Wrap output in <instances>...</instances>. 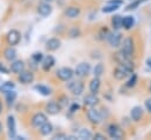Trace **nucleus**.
<instances>
[{
    "label": "nucleus",
    "mask_w": 151,
    "mask_h": 140,
    "mask_svg": "<svg viewBox=\"0 0 151 140\" xmlns=\"http://www.w3.org/2000/svg\"><path fill=\"white\" fill-rule=\"evenodd\" d=\"M114 60L117 61V64L118 65H122V66H124L126 69H129L130 72H132L133 71V62L131 61V58H129L127 55H125L122 51H118L117 53H114Z\"/></svg>",
    "instance_id": "f257e3e1"
},
{
    "label": "nucleus",
    "mask_w": 151,
    "mask_h": 140,
    "mask_svg": "<svg viewBox=\"0 0 151 140\" xmlns=\"http://www.w3.org/2000/svg\"><path fill=\"white\" fill-rule=\"evenodd\" d=\"M55 75L61 81H70L72 79V76L74 75V71L70 67H61V68L57 69Z\"/></svg>",
    "instance_id": "f03ea898"
},
{
    "label": "nucleus",
    "mask_w": 151,
    "mask_h": 140,
    "mask_svg": "<svg viewBox=\"0 0 151 140\" xmlns=\"http://www.w3.org/2000/svg\"><path fill=\"white\" fill-rule=\"evenodd\" d=\"M107 134L112 139H123L124 138V131L116 124H110L107 126Z\"/></svg>",
    "instance_id": "7ed1b4c3"
},
{
    "label": "nucleus",
    "mask_w": 151,
    "mask_h": 140,
    "mask_svg": "<svg viewBox=\"0 0 151 140\" xmlns=\"http://www.w3.org/2000/svg\"><path fill=\"white\" fill-rule=\"evenodd\" d=\"M107 41H109L110 46L113 47V48H117V47L122 46V42H123L122 33L118 32V31H114V32H112V33H109V35H107Z\"/></svg>",
    "instance_id": "20e7f679"
},
{
    "label": "nucleus",
    "mask_w": 151,
    "mask_h": 140,
    "mask_svg": "<svg viewBox=\"0 0 151 140\" xmlns=\"http://www.w3.org/2000/svg\"><path fill=\"white\" fill-rule=\"evenodd\" d=\"M133 49H134V46H133V40L131 38H125L122 42V52L127 55L129 58H132L133 55Z\"/></svg>",
    "instance_id": "39448f33"
},
{
    "label": "nucleus",
    "mask_w": 151,
    "mask_h": 140,
    "mask_svg": "<svg viewBox=\"0 0 151 140\" xmlns=\"http://www.w3.org/2000/svg\"><path fill=\"white\" fill-rule=\"evenodd\" d=\"M7 42L9 46H17L21 40V34L18 29H11L6 35Z\"/></svg>",
    "instance_id": "423d86ee"
},
{
    "label": "nucleus",
    "mask_w": 151,
    "mask_h": 140,
    "mask_svg": "<svg viewBox=\"0 0 151 140\" xmlns=\"http://www.w3.org/2000/svg\"><path fill=\"white\" fill-rule=\"evenodd\" d=\"M86 115H87L88 121H90V122H92L93 125H98V124H100V122H101V120H103V115H101L100 111L94 109V108L88 109V111H87V113H86Z\"/></svg>",
    "instance_id": "0eeeda50"
},
{
    "label": "nucleus",
    "mask_w": 151,
    "mask_h": 140,
    "mask_svg": "<svg viewBox=\"0 0 151 140\" xmlns=\"http://www.w3.org/2000/svg\"><path fill=\"white\" fill-rule=\"evenodd\" d=\"M90 71H91V66H90L88 62H80L74 68V74L77 76L83 78V76H86L90 73Z\"/></svg>",
    "instance_id": "6e6552de"
},
{
    "label": "nucleus",
    "mask_w": 151,
    "mask_h": 140,
    "mask_svg": "<svg viewBox=\"0 0 151 140\" xmlns=\"http://www.w3.org/2000/svg\"><path fill=\"white\" fill-rule=\"evenodd\" d=\"M67 88L70 89V92L73 95H81L84 92V84L81 81H71L67 86Z\"/></svg>",
    "instance_id": "1a4fd4ad"
},
{
    "label": "nucleus",
    "mask_w": 151,
    "mask_h": 140,
    "mask_svg": "<svg viewBox=\"0 0 151 140\" xmlns=\"http://www.w3.org/2000/svg\"><path fill=\"white\" fill-rule=\"evenodd\" d=\"M46 121H47V116H46L44 113H41V112H38V113L33 114V116H32V119H31V124H32V126L35 127V128H39V127L42 126Z\"/></svg>",
    "instance_id": "9d476101"
},
{
    "label": "nucleus",
    "mask_w": 151,
    "mask_h": 140,
    "mask_svg": "<svg viewBox=\"0 0 151 140\" xmlns=\"http://www.w3.org/2000/svg\"><path fill=\"white\" fill-rule=\"evenodd\" d=\"M18 80H19V82H21L22 85H28V84L33 82V80H34V74H33V72H31V71H25V69H24L21 73L18 74Z\"/></svg>",
    "instance_id": "9b49d317"
},
{
    "label": "nucleus",
    "mask_w": 151,
    "mask_h": 140,
    "mask_svg": "<svg viewBox=\"0 0 151 140\" xmlns=\"http://www.w3.org/2000/svg\"><path fill=\"white\" fill-rule=\"evenodd\" d=\"M37 11L38 13L41 15V16H48L51 13H52V6L50 5L48 1H41L39 2L38 7H37Z\"/></svg>",
    "instance_id": "f8f14e48"
},
{
    "label": "nucleus",
    "mask_w": 151,
    "mask_h": 140,
    "mask_svg": "<svg viewBox=\"0 0 151 140\" xmlns=\"http://www.w3.org/2000/svg\"><path fill=\"white\" fill-rule=\"evenodd\" d=\"M63 106L57 102V101H50L46 106H45V111L50 114V115H55V114H59L60 111H61Z\"/></svg>",
    "instance_id": "ddd939ff"
},
{
    "label": "nucleus",
    "mask_w": 151,
    "mask_h": 140,
    "mask_svg": "<svg viewBox=\"0 0 151 140\" xmlns=\"http://www.w3.org/2000/svg\"><path fill=\"white\" fill-rule=\"evenodd\" d=\"M129 73H131L129 69H126L124 66H122V65H118L114 69H113V72H112V74H113V76L117 79V80H124L127 75H129Z\"/></svg>",
    "instance_id": "4468645a"
},
{
    "label": "nucleus",
    "mask_w": 151,
    "mask_h": 140,
    "mask_svg": "<svg viewBox=\"0 0 151 140\" xmlns=\"http://www.w3.org/2000/svg\"><path fill=\"white\" fill-rule=\"evenodd\" d=\"M60 46H61V41H60V39H58V38H51V39H48V40L46 41V44H45V48H46L48 52H54V51L59 49Z\"/></svg>",
    "instance_id": "2eb2a0df"
},
{
    "label": "nucleus",
    "mask_w": 151,
    "mask_h": 140,
    "mask_svg": "<svg viewBox=\"0 0 151 140\" xmlns=\"http://www.w3.org/2000/svg\"><path fill=\"white\" fill-rule=\"evenodd\" d=\"M54 64H55L54 58H53L52 55H47V56H45V58L42 59V61H41V68H42V71L48 72V71L54 66Z\"/></svg>",
    "instance_id": "dca6fc26"
},
{
    "label": "nucleus",
    "mask_w": 151,
    "mask_h": 140,
    "mask_svg": "<svg viewBox=\"0 0 151 140\" xmlns=\"http://www.w3.org/2000/svg\"><path fill=\"white\" fill-rule=\"evenodd\" d=\"M7 129H8V135L11 138H15L17 127H15V120H14L13 115H8L7 116Z\"/></svg>",
    "instance_id": "f3484780"
},
{
    "label": "nucleus",
    "mask_w": 151,
    "mask_h": 140,
    "mask_svg": "<svg viewBox=\"0 0 151 140\" xmlns=\"http://www.w3.org/2000/svg\"><path fill=\"white\" fill-rule=\"evenodd\" d=\"M25 69V62L22 60H14L11 64V72L14 74H19Z\"/></svg>",
    "instance_id": "a211bd4d"
},
{
    "label": "nucleus",
    "mask_w": 151,
    "mask_h": 140,
    "mask_svg": "<svg viewBox=\"0 0 151 140\" xmlns=\"http://www.w3.org/2000/svg\"><path fill=\"white\" fill-rule=\"evenodd\" d=\"M65 15L70 19H76L80 15V8L77 6H70L65 9Z\"/></svg>",
    "instance_id": "6ab92c4d"
},
{
    "label": "nucleus",
    "mask_w": 151,
    "mask_h": 140,
    "mask_svg": "<svg viewBox=\"0 0 151 140\" xmlns=\"http://www.w3.org/2000/svg\"><path fill=\"white\" fill-rule=\"evenodd\" d=\"M130 116L132 119V121H139L143 116V108L140 106H134L131 108L130 112Z\"/></svg>",
    "instance_id": "aec40b11"
},
{
    "label": "nucleus",
    "mask_w": 151,
    "mask_h": 140,
    "mask_svg": "<svg viewBox=\"0 0 151 140\" xmlns=\"http://www.w3.org/2000/svg\"><path fill=\"white\" fill-rule=\"evenodd\" d=\"M111 26L114 31H119L120 28H123V16L119 14L113 15L111 19Z\"/></svg>",
    "instance_id": "412c9836"
},
{
    "label": "nucleus",
    "mask_w": 151,
    "mask_h": 140,
    "mask_svg": "<svg viewBox=\"0 0 151 140\" xmlns=\"http://www.w3.org/2000/svg\"><path fill=\"white\" fill-rule=\"evenodd\" d=\"M98 102H99V99H98L97 94L91 93V94H87V95L84 98V104H85V106L93 107V106H96Z\"/></svg>",
    "instance_id": "4be33fe9"
},
{
    "label": "nucleus",
    "mask_w": 151,
    "mask_h": 140,
    "mask_svg": "<svg viewBox=\"0 0 151 140\" xmlns=\"http://www.w3.org/2000/svg\"><path fill=\"white\" fill-rule=\"evenodd\" d=\"M4 58L7 61H14L15 60V58H17V51L14 49L13 46H9V47L5 48V51H4Z\"/></svg>",
    "instance_id": "5701e85b"
},
{
    "label": "nucleus",
    "mask_w": 151,
    "mask_h": 140,
    "mask_svg": "<svg viewBox=\"0 0 151 140\" xmlns=\"http://www.w3.org/2000/svg\"><path fill=\"white\" fill-rule=\"evenodd\" d=\"M88 88H90V92L93 93V94H97L100 89V79L98 76H94L91 81H90V85H88Z\"/></svg>",
    "instance_id": "b1692460"
},
{
    "label": "nucleus",
    "mask_w": 151,
    "mask_h": 140,
    "mask_svg": "<svg viewBox=\"0 0 151 140\" xmlns=\"http://www.w3.org/2000/svg\"><path fill=\"white\" fill-rule=\"evenodd\" d=\"M39 132H40V134H41V135H44V136L50 135V134L53 132V125H52L51 122L46 121L42 126H40V127H39Z\"/></svg>",
    "instance_id": "393cba45"
},
{
    "label": "nucleus",
    "mask_w": 151,
    "mask_h": 140,
    "mask_svg": "<svg viewBox=\"0 0 151 140\" xmlns=\"http://www.w3.org/2000/svg\"><path fill=\"white\" fill-rule=\"evenodd\" d=\"M34 89L35 91H38V93H40L41 95H44V96H47V95H51V93H52V89L48 87V86H45V85H35L34 86Z\"/></svg>",
    "instance_id": "a878e982"
},
{
    "label": "nucleus",
    "mask_w": 151,
    "mask_h": 140,
    "mask_svg": "<svg viewBox=\"0 0 151 140\" xmlns=\"http://www.w3.org/2000/svg\"><path fill=\"white\" fill-rule=\"evenodd\" d=\"M134 25V18L132 15H126L123 18V28L124 29H131Z\"/></svg>",
    "instance_id": "bb28decb"
},
{
    "label": "nucleus",
    "mask_w": 151,
    "mask_h": 140,
    "mask_svg": "<svg viewBox=\"0 0 151 140\" xmlns=\"http://www.w3.org/2000/svg\"><path fill=\"white\" fill-rule=\"evenodd\" d=\"M14 86L15 85H14L13 81H6V82H4V84L0 85V92L1 93H7L9 91H13Z\"/></svg>",
    "instance_id": "cd10ccee"
},
{
    "label": "nucleus",
    "mask_w": 151,
    "mask_h": 140,
    "mask_svg": "<svg viewBox=\"0 0 151 140\" xmlns=\"http://www.w3.org/2000/svg\"><path fill=\"white\" fill-rule=\"evenodd\" d=\"M78 138L79 139H92L93 138V134L90 129L87 128H81L78 133Z\"/></svg>",
    "instance_id": "c85d7f7f"
},
{
    "label": "nucleus",
    "mask_w": 151,
    "mask_h": 140,
    "mask_svg": "<svg viewBox=\"0 0 151 140\" xmlns=\"http://www.w3.org/2000/svg\"><path fill=\"white\" fill-rule=\"evenodd\" d=\"M118 8H119V5H114V4L107 2V5H105V6L101 8V11H103L104 13H112V12L117 11Z\"/></svg>",
    "instance_id": "c756f323"
},
{
    "label": "nucleus",
    "mask_w": 151,
    "mask_h": 140,
    "mask_svg": "<svg viewBox=\"0 0 151 140\" xmlns=\"http://www.w3.org/2000/svg\"><path fill=\"white\" fill-rule=\"evenodd\" d=\"M103 73H104V65L101 62H98L94 66V68H93V74H94V76H98L99 78Z\"/></svg>",
    "instance_id": "7c9ffc66"
},
{
    "label": "nucleus",
    "mask_w": 151,
    "mask_h": 140,
    "mask_svg": "<svg viewBox=\"0 0 151 140\" xmlns=\"http://www.w3.org/2000/svg\"><path fill=\"white\" fill-rule=\"evenodd\" d=\"M144 1H146V0H134L133 2H131L130 5H127V7L125 8L126 11H132V9H136V8H138Z\"/></svg>",
    "instance_id": "2f4dec72"
},
{
    "label": "nucleus",
    "mask_w": 151,
    "mask_h": 140,
    "mask_svg": "<svg viewBox=\"0 0 151 140\" xmlns=\"http://www.w3.org/2000/svg\"><path fill=\"white\" fill-rule=\"evenodd\" d=\"M6 94V101L8 102V105H12V102L15 100V98H17V93L14 92V91H9V92H7V93H5Z\"/></svg>",
    "instance_id": "473e14b6"
},
{
    "label": "nucleus",
    "mask_w": 151,
    "mask_h": 140,
    "mask_svg": "<svg viewBox=\"0 0 151 140\" xmlns=\"http://www.w3.org/2000/svg\"><path fill=\"white\" fill-rule=\"evenodd\" d=\"M31 59H32L35 64H39V62H41V61H42L44 55H42V53H41V52H34V53L32 54Z\"/></svg>",
    "instance_id": "72a5a7b5"
},
{
    "label": "nucleus",
    "mask_w": 151,
    "mask_h": 140,
    "mask_svg": "<svg viewBox=\"0 0 151 140\" xmlns=\"http://www.w3.org/2000/svg\"><path fill=\"white\" fill-rule=\"evenodd\" d=\"M68 35L71 38H78L80 35V29L77 28V27H72L70 31H68Z\"/></svg>",
    "instance_id": "f704fd0d"
},
{
    "label": "nucleus",
    "mask_w": 151,
    "mask_h": 140,
    "mask_svg": "<svg viewBox=\"0 0 151 140\" xmlns=\"http://www.w3.org/2000/svg\"><path fill=\"white\" fill-rule=\"evenodd\" d=\"M136 84H137V74H134V73H133V74L130 76V79L127 80L126 86H127V87H133Z\"/></svg>",
    "instance_id": "c9c22d12"
},
{
    "label": "nucleus",
    "mask_w": 151,
    "mask_h": 140,
    "mask_svg": "<svg viewBox=\"0 0 151 140\" xmlns=\"http://www.w3.org/2000/svg\"><path fill=\"white\" fill-rule=\"evenodd\" d=\"M79 109H80V105H79V104H77V102L72 104V105H71V107H70V111H71L72 113L77 112V111H79Z\"/></svg>",
    "instance_id": "e433bc0d"
},
{
    "label": "nucleus",
    "mask_w": 151,
    "mask_h": 140,
    "mask_svg": "<svg viewBox=\"0 0 151 140\" xmlns=\"http://www.w3.org/2000/svg\"><path fill=\"white\" fill-rule=\"evenodd\" d=\"M145 107H146L147 112L151 113V98H150V99H146V101H145Z\"/></svg>",
    "instance_id": "4c0bfd02"
},
{
    "label": "nucleus",
    "mask_w": 151,
    "mask_h": 140,
    "mask_svg": "<svg viewBox=\"0 0 151 140\" xmlns=\"http://www.w3.org/2000/svg\"><path fill=\"white\" fill-rule=\"evenodd\" d=\"M53 139H54V140H57V139H67V135H66V134H64V133H59V134L54 135V136H53Z\"/></svg>",
    "instance_id": "58836bf2"
},
{
    "label": "nucleus",
    "mask_w": 151,
    "mask_h": 140,
    "mask_svg": "<svg viewBox=\"0 0 151 140\" xmlns=\"http://www.w3.org/2000/svg\"><path fill=\"white\" fill-rule=\"evenodd\" d=\"M93 138H94V139H98V140H104V139H106L105 135L101 134V133H96V134L93 135Z\"/></svg>",
    "instance_id": "ea45409f"
},
{
    "label": "nucleus",
    "mask_w": 151,
    "mask_h": 140,
    "mask_svg": "<svg viewBox=\"0 0 151 140\" xmlns=\"http://www.w3.org/2000/svg\"><path fill=\"white\" fill-rule=\"evenodd\" d=\"M8 68H6L2 64H0V73H4V74H8Z\"/></svg>",
    "instance_id": "a19ab883"
},
{
    "label": "nucleus",
    "mask_w": 151,
    "mask_h": 140,
    "mask_svg": "<svg viewBox=\"0 0 151 140\" xmlns=\"http://www.w3.org/2000/svg\"><path fill=\"white\" fill-rule=\"evenodd\" d=\"M60 99H61L63 101H58V102H59L61 106H65V105H66V102H68V99H67L66 96H61Z\"/></svg>",
    "instance_id": "79ce46f5"
},
{
    "label": "nucleus",
    "mask_w": 151,
    "mask_h": 140,
    "mask_svg": "<svg viewBox=\"0 0 151 140\" xmlns=\"http://www.w3.org/2000/svg\"><path fill=\"white\" fill-rule=\"evenodd\" d=\"M107 2H110V4H114V5H119V6L123 4L122 0H109Z\"/></svg>",
    "instance_id": "37998d69"
},
{
    "label": "nucleus",
    "mask_w": 151,
    "mask_h": 140,
    "mask_svg": "<svg viewBox=\"0 0 151 140\" xmlns=\"http://www.w3.org/2000/svg\"><path fill=\"white\" fill-rule=\"evenodd\" d=\"M146 65H147V67H150V68H151V58L146 59Z\"/></svg>",
    "instance_id": "c03bdc74"
},
{
    "label": "nucleus",
    "mask_w": 151,
    "mask_h": 140,
    "mask_svg": "<svg viewBox=\"0 0 151 140\" xmlns=\"http://www.w3.org/2000/svg\"><path fill=\"white\" fill-rule=\"evenodd\" d=\"M2 109H4V106H2V102H1V100H0V114L2 113Z\"/></svg>",
    "instance_id": "a18cd8bd"
},
{
    "label": "nucleus",
    "mask_w": 151,
    "mask_h": 140,
    "mask_svg": "<svg viewBox=\"0 0 151 140\" xmlns=\"http://www.w3.org/2000/svg\"><path fill=\"white\" fill-rule=\"evenodd\" d=\"M149 91H150V92H151V82H150V84H149Z\"/></svg>",
    "instance_id": "49530a36"
},
{
    "label": "nucleus",
    "mask_w": 151,
    "mask_h": 140,
    "mask_svg": "<svg viewBox=\"0 0 151 140\" xmlns=\"http://www.w3.org/2000/svg\"><path fill=\"white\" fill-rule=\"evenodd\" d=\"M1 131H2V125H1V122H0V133H1Z\"/></svg>",
    "instance_id": "de8ad7c7"
},
{
    "label": "nucleus",
    "mask_w": 151,
    "mask_h": 140,
    "mask_svg": "<svg viewBox=\"0 0 151 140\" xmlns=\"http://www.w3.org/2000/svg\"><path fill=\"white\" fill-rule=\"evenodd\" d=\"M46 1H48V2H51V1H53V0H46Z\"/></svg>",
    "instance_id": "09e8293b"
}]
</instances>
